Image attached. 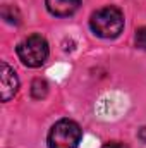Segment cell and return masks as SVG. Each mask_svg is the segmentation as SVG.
Listing matches in <instances>:
<instances>
[{
  "label": "cell",
  "instance_id": "cell-1",
  "mask_svg": "<svg viewBox=\"0 0 146 148\" xmlns=\"http://www.w3.org/2000/svg\"><path fill=\"white\" fill-rule=\"evenodd\" d=\"M89 28L93 35L103 40H113L124 29V14L119 7L107 5L91 14Z\"/></svg>",
  "mask_w": 146,
  "mask_h": 148
},
{
  "label": "cell",
  "instance_id": "cell-2",
  "mask_svg": "<svg viewBox=\"0 0 146 148\" xmlns=\"http://www.w3.org/2000/svg\"><path fill=\"white\" fill-rule=\"evenodd\" d=\"M83 138L79 124L72 119H60L55 122L48 133L50 148H77Z\"/></svg>",
  "mask_w": 146,
  "mask_h": 148
},
{
  "label": "cell",
  "instance_id": "cell-3",
  "mask_svg": "<svg viewBox=\"0 0 146 148\" xmlns=\"http://www.w3.org/2000/svg\"><path fill=\"white\" fill-rule=\"evenodd\" d=\"M50 53L48 41L41 35H31L17 45V57L26 67H40L46 62Z\"/></svg>",
  "mask_w": 146,
  "mask_h": 148
},
{
  "label": "cell",
  "instance_id": "cell-4",
  "mask_svg": "<svg viewBox=\"0 0 146 148\" xmlns=\"http://www.w3.org/2000/svg\"><path fill=\"white\" fill-rule=\"evenodd\" d=\"M0 67H2V73H0V93L2 95L0 97H2V102H9L10 98H14V95L19 90V77L7 62L2 60Z\"/></svg>",
  "mask_w": 146,
  "mask_h": 148
},
{
  "label": "cell",
  "instance_id": "cell-5",
  "mask_svg": "<svg viewBox=\"0 0 146 148\" xmlns=\"http://www.w3.org/2000/svg\"><path fill=\"white\" fill-rule=\"evenodd\" d=\"M48 12L55 17H69L79 9L81 0H45Z\"/></svg>",
  "mask_w": 146,
  "mask_h": 148
},
{
  "label": "cell",
  "instance_id": "cell-6",
  "mask_svg": "<svg viewBox=\"0 0 146 148\" xmlns=\"http://www.w3.org/2000/svg\"><path fill=\"white\" fill-rule=\"evenodd\" d=\"M48 95V83L41 77H36L33 83H31V97L36 98V100H41Z\"/></svg>",
  "mask_w": 146,
  "mask_h": 148
},
{
  "label": "cell",
  "instance_id": "cell-7",
  "mask_svg": "<svg viewBox=\"0 0 146 148\" xmlns=\"http://www.w3.org/2000/svg\"><path fill=\"white\" fill-rule=\"evenodd\" d=\"M2 17H3V21L9 23V24H19V23H21L19 10H17L14 5H3V7H2Z\"/></svg>",
  "mask_w": 146,
  "mask_h": 148
},
{
  "label": "cell",
  "instance_id": "cell-8",
  "mask_svg": "<svg viewBox=\"0 0 146 148\" xmlns=\"http://www.w3.org/2000/svg\"><path fill=\"white\" fill-rule=\"evenodd\" d=\"M134 41H136V47H138V48L146 50V26H141V28L136 31Z\"/></svg>",
  "mask_w": 146,
  "mask_h": 148
},
{
  "label": "cell",
  "instance_id": "cell-9",
  "mask_svg": "<svg viewBox=\"0 0 146 148\" xmlns=\"http://www.w3.org/2000/svg\"><path fill=\"white\" fill-rule=\"evenodd\" d=\"M102 148H129L126 143H120V141H108V143H105Z\"/></svg>",
  "mask_w": 146,
  "mask_h": 148
},
{
  "label": "cell",
  "instance_id": "cell-10",
  "mask_svg": "<svg viewBox=\"0 0 146 148\" xmlns=\"http://www.w3.org/2000/svg\"><path fill=\"white\" fill-rule=\"evenodd\" d=\"M139 138H141V141H145L146 143V127H141V131H139Z\"/></svg>",
  "mask_w": 146,
  "mask_h": 148
}]
</instances>
